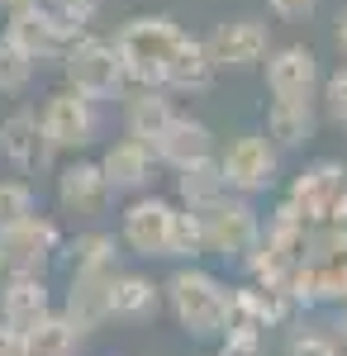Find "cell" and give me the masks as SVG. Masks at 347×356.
I'll use <instances>...</instances> for the list:
<instances>
[{"mask_svg":"<svg viewBox=\"0 0 347 356\" xmlns=\"http://www.w3.org/2000/svg\"><path fill=\"white\" fill-rule=\"evenodd\" d=\"M186 29L176 24L171 15H134L129 24L114 33V53L124 62V76L134 86H162L167 62L176 53Z\"/></svg>","mask_w":347,"mask_h":356,"instance_id":"6da1fadb","label":"cell"},{"mask_svg":"<svg viewBox=\"0 0 347 356\" xmlns=\"http://www.w3.org/2000/svg\"><path fill=\"white\" fill-rule=\"evenodd\" d=\"M62 76L72 90H81L86 100H114L129 76H124V62L114 53L109 38H95V33H77L72 48L62 53Z\"/></svg>","mask_w":347,"mask_h":356,"instance_id":"7a4b0ae2","label":"cell"},{"mask_svg":"<svg viewBox=\"0 0 347 356\" xmlns=\"http://www.w3.org/2000/svg\"><path fill=\"white\" fill-rule=\"evenodd\" d=\"M167 300H171V314L181 318V328H186L190 337H214V332H224L229 290H224L210 271L181 266V271L167 280Z\"/></svg>","mask_w":347,"mask_h":356,"instance_id":"3957f363","label":"cell"},{"mask_svg":"<svg viewBox=\"0 0 347 356\" xmlns=\"http://www.w3.org/2000/svg\"><path fill=\"white\" fill-rule=\"evenodd\" d=\"M195 219H200V243L214 257H247L262 238V223L252 214V204L233 200V195H219L214 204L195 209Z\"/></svg>","mask_w":347,"mask_h":356,"instance_id":"277c9868","label":"cell"},{"mask_svg":"<svg viewBox=\"0 0 347 356\" xmlns=\"http://www.w3.org/2000/svg\"><path fill=\"white\" fill-rule=\"evenodd\" d=\"M291 204L309 223H347V166L343 162H314L304 176H295Z\"/></svg>","mask_w":347,"mask_h":356,"instance_id":"5b68a950","label":"cell"},{"mask_svg":"<svg viewBox=\"0 0 347 356\" xmlns=\"http://www.w3.org/2000/svg\"><path fill=\"white\" fill-rule=\"evenodd\" d=\"M43 134L53 143V152H77V147H91L95 134H100V114H95V100H86L81 90L62 86L48 95V105L38 114Z\"/></svg>","mask_w":347,"mask_h":356,"instance_id":"8992f818","label":"cell"},{"mask_svg":"<svg viewBox=\"0 0 347 356\" xmlns=\"http://www.w3.org/2000/svg\"><path fill=\"white\" fill-rule=\"evenodd\" d=\"M57 243H62V233L43 214H29V219L0 228V271L5 275H38L53 261Z\"/></svg>","mask_w":347,"mask_h":356,"instance_id":"52a82bcc","label":"cell"},{"mask_svg":"<svg viewBox=\"0 0 347 356\" xmlns=\"http://www.w3.org/2000/svg\"><path fill=\"white\" fill-rule=\"evenodd\" d=\"M5 38H10L24 57L43 62V57H62V53H67V48H72V38H77V29L62 24L43 0H29V5H20V10H10Z\"/></svg>","mask_w":347,"mask_h":356,"instance_id":"ba28073f","label":"cell"},{"mask_svg":"<svg viewBox=\"0 0 347 356\" xmlns=\"http://www.w3.org/2000/svg\"><path fill=\"white\" fill-rule=\"evenodd\" d=\"M219 176L233 195H262L276 186V147L262 134H242L224 147Z\"/></svg>","mask_w":347,"mask_h":356,"instance_id":"9c48e42d","label":"cell"},{"mask_svg":"<svg viewBox=\"0 0 347 356\" xmlns=\"http://www.w3.org/2000/svg\"><path fill=\"white\" fill-rule=\"evenodd\" d=\"M267 48H271V33L262 19H224L205 38L214 72H247V67H257L267 57Z\"/></svg>","mask_w":347,"mask_h":356,"instance_id":"30bf717a","label":"cell"},{"mask_svg":"<svg viewBox=\"0 0 347 356\" xmlns=\"http://www.w3.org/2000/svg\"><path fill=\"white\" fill-rule=\"evenodd\" d=\"M267 86L276 100H314V90H319V57L304 43L267 48Z\"/></svg>","mask_w":347,"mask_h":356,"instance_id":"8fae6325","label":"cell"},{"mask_svg":"<svg viewBox=\"0 0 347 356\" xmlns=\"http://www.w3.org/2000/svg\"><path fill=\"white\" fill-rule=\"evenodd\" d=\"M0 152H5L10 166H20L29 176L53 166V143H48V134H43V124H38L33 110H15L0 119Z\"/></svg>","mask_w":347,"mask_h":356,"instance_id":"7c38bea8","label":"cell"},{"mask_svg":"<svg viewBox=\"0 0 347 356\" xmlns=\"http://www.w3.org/2000/svg\"><path fill=\"white\" fill-rule=\"evenodd\" d=\"M171 214H176V204L162 200V195L134 200L129 214H124V243L134 247L138 257H167V247H171Z\"/></svg>","mask_w":347,"mask_h":356,"instance_id":"4fadbf2b","label":"cell"},{"mask_svg":"<svg viewBox=\"0 0 347 356\" xmlns=\"http://www.w3.org/2000/svg\"><path fill=\"white\" fill-rule=\"evenodd\" d=\"M57 200L67 214H105L114 191H109L100 162H72L57 171Z\"/></svg>","mask_w":347,"mask_h":356,"instance_id":"5bb4252c","label":"cell"},{"mask_svg":"<svg viewBox=\"0 0 347 356\" xmlns=\"http://www.w3.org/2000/svg\"><path fill=\"white\" fill-rule=\"evenodd\" d=\"M153 157L167 166H190V162H205V157H214V134L200 124V119H190V114H176L167 129H162V138L153 143Z\"/></svg>","mask_w":347,"mask_h":356,"instance_id":"9a60e30c","label":"cell"},{"mask_svg":"<svg viewBox=\"0 0 347 356\" xmlns=\"http://www.w3.org/2000/svg\"><path fill=\"white\" fill-rule=\"evenodd\" d=\"M109 275L114 271H72V295L62 318L77 332H95L109 318Z\"/></svg>","mask_w":347,"mask_h":356,"instance_id":"2e32d148","label":"cell"},{"mask_svg":"<svg viewBox=\"0 0 347 356\" xmlns=\"http://www.w3.org/2000/svg\"><path fill=\"white\" fill-rule=\"evenodd\" d=\"M43 314H53V300H48L43 275H10L5 290H0V323L24 332V328H33Z\"/></svg>","mask_w":347,"mask_h":356,"instance_id":"e0dca14e","label":"cell"},{"mask_svg":"<svg viewBox=\"0 0 347 356\" xmlns=\"http://www.w3.org/2000/svg\"><path fill=\"white\" fill-rule=\"evenodd\" d=\"M153 147L148 143H138V138H119L114 147H105V157H100V171H105L109 191H143L148 186V176H153Z\"/></svg>","mask_w":347,"mask_h":356,"instance_id":"ac0fdd59","label":"cell"},{"mask_svg":"<svg viewBox=\"0 0 347 356\" xmlns=\"http://www.w3.org/2000/svg\"><path fill=\"white\" fill-rule=\"evenodd\" d=\"M176 119V105L167 100V90L162 86H138L134 95H129V105H124V129H129V138H138V143H157L162 129Z\"/></svg>","mask_w":347,"mask_h":356,"instance_id":"d6986e66","label":"cell"},{"mask_svg":"<svg viewBox=\"0 0 347 356\" xmlns=\"http://www.w3.org/2000/svg\"><path fill=\"white\" fill-rule=\"evenodd\" d=\"M214 62L205 53V38H195V33H181V43H176V53L167 62V76L162 86H171V90H190V95H200V90H210L214 86Z\"/></svg>","mask_w":347,"mask_h":356,"instance_id":"ffe728a7","label":"cell"},{"mask_svg":"<svg viewBox=\"0 0 347 356\" xmlns=\"http://www.w3.org/2000/svg\"><path fill=\"white\" fill-rule=\"evenodd\" d=\"M162 295L148 275H109V318H124V323H148L157 318Z\"/></svg>","mask_w":347,"mask_h":356,"instance_id":"44dd1931","label":"cell"},{"mask_svg":"<svg viewBox=\"0 0 347 356\" xmlns=\"http://www.w3.org/2000/svg\"><path fill=\"white\" fill-rule=\"evenodd\" d=\"M319 129V114H314V100H271L267 110V143L276 147H304Z\"/></svg>","mask_w":347,"mask_h":356,"instance_id":"7402d4cb","label":"cell"},{"mask_svg":"<svg viewBox=\"0 0 347 356\" xmlns=\"http://www.w3.org/2000/svg\"><path fill=\"white\" fill-rule=\"evenodd\" d=\"M20 337H24V356H77V347H81V332L62 314H43Z\"/></svg>","mask_w":347,"mask_h":356,"instance_id":"603a6c76","label":"cell"},{"mask_svg":"<svg viewBox=\"0 0 347 356\" xmlns=\"http://www.w3.org/2000/svg\"><path fill=\"white\" fill-rule=\"evenodd\" d=\"M176 191L186 200V209H205L219 195H229V186H224V176H219V162L205 157V162H190V166L176 171Z\"/></svg>","mask_w":347,"mask_h":356,"instance_id":"cb8c5ba5","label":"cell"},{"mask_svg":"<svg viewBox=\"0 0 347 356\" xmlns=\"http://www.w3.org/2000/svg\"><path fill=\"white\" fill-rule=\"evenodd\" d=\"M72 252V271H114V238L109 233H81Z\"/></svg>","mask_w":347,"mask_h":356,"instance_id":"d4e9b609","label":"cell"},{"mask_svg":"<svg viewBox=\"0 0 347 356\" xmlns=\"http://www.w3.org/2000/svg\"><path fill=\"white\" fill-rule=\"evenodd\" d=\"M29 81H33V57H24L0 33V95H20Z\"/></svg>","mask_w":347,"mask_h":356,"instance_id":"484cf974","label":"cell"},{"mask_svg":"<svg viewBox=\"0 0 347 356\" xmlns=\"http://www.w3.org/2000/svg\"><path fill=\"white\" fill-rule=\"evenodd\" d=\"M205 243H200V219H195V209H176L171 214V247H167V257H200Z\"/></svg>","mask_w":347,"mask_h":356,"instance_id":"4316f807","label":"cell"},{"mask_svg":"<svg viewBox=\"0 0 347 356\" xmlns=\"http://www.w3.org/2000/svg\"><path fill=\"white\" fill-rule=\"evenodd\" d=\"M29 214H33V191H29V181H0V228L29 219Z\"/></svg>","mask_w":347,"mask_h":356,"instance_id":"83f0119b","label":"cell"},{"mask_svg":"<svg viewBox=\"0 0 347 356\" xmlns=\"http://www.w3.org/2000/svg\"><path fill=\"white\" fill-rule=\"evenodd\" d=\"M48 10H53L62 24H72L77 33L95 24V15H100V0H48Z\"/></svg>","mask_w":347,"mask_h":356,"instance_id":"f1b7e54d","label":"cell"},{"mask_svg":"<svg viewBox=\"0 0 347 356\" xmlns=\"http://www.w3.org/2000/svg\"><path fill=\"white\" fill-rule=\"evenodd\" d=\"M319 86H323V110H328V119L347 129V67H338V72Z\"/></svg>","mask_w":347,"mask_h":356,"instance_id":"f546056e","label":"cell"},{"mask_svg":"<svg viewBox=\"0 0 347 356\" xmlns=\"http://www.w3.org/2000/svg\"><path fill=\"white\" fill-rule=\"evenodd\" d=\"M286 352L291 356H338V347L328 337H319V332H295L291 342H286Z\"/></svg>","mask_w":347,"mask_h":356,"instance_id":"4dcf8cb0","label":"cell"},{"mask_svg":"<svg viewBox=\"0 0 347 356\" xmlns=\"http://www.w3.org/2000/svg\"><path fill=\"white\" fill-rule=\"evenodd\" d=\"M219 356H262V337L257 332H224Z\"/></svg>","mask_w":347,"mask_h":356,"instance_id":"1f68e13d","label":"cell"},{"mask_svg":"<svg viewBox=\"0 0 347 356\" xmlns=\"http://www.w3.org/2000/svg\"><path fill=\"white\" fill-rule=\"evenodd\" d=\"M267 10L276 15V19H291V24H300V19H314L319 0H267Z\"/></svg>","mask_w":347,"mask_h":356,"instance_id":"d6a6232c","label":"cell"},{"mask_svg":"<svg viewBox=\"0 0 347 356\" xmlns=\"http://www.w3.org/2000/svg\"><path fill=\"white\" fill-rule=\"evenodd\" d=\"M0 356H24V337L10 323H0Z\"/></svg>","mask_w":347,"mask_h":356,"instance_id":"836d02e7","label":"cell"},{"mask_svg":"<svg viewBox=\"0 0 347 356\" xmlns=\"http://www.w3.org/2000/svg\"><path fill=\"white\" fill-rule=\"evenodd\" d=\"M333 38H338V53L347 57V5L338 10V19H333Z\"/></svg>","mask_w":347,"mask_h":356,"instance_id":"e575fe53","label":"cell"},{"mask_svg":"<svg viewBox=\"0 0 347 356\" xmlns=\"http://www.w3.org/2000/svg\"><path fill=\"white\" fill-rule=\"evenodd\" d=\"M20 5H29V0H0V10H20Z\"/></svg>","mask_w":347,"mask_h":356,"instance_id":"d590c367","label":"cell"},{"mask_svg":"<svg viewBox=\"0 0 347 356\" xmlns=\"http://www.w3.org/2000/svg\"><path fill=\"white\" fill-rule=\"evenodd\" d=\"M343 309H347V300H343Z\"/></svg>","mask_w":347,"mask_h":356,"instance_id":"8d00e7d4","label":"cell"}]
</instances>
